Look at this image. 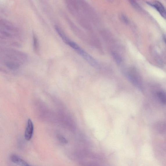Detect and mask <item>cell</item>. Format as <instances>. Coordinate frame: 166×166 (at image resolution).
<instances>
[{
	"label": "cell",
	"instance_id": "1",
	"mask_svg": "<svg viewBox=\"0 0 166 166\" xmlns=\"http://www.w3.org/2000/svg\"><path fill=\"white\" fill-rule=\"evenodd\" d=\"M58 35L62 39L66 44L71 47L78 54L81 56L86 61L95 67H98L99 64L97 60L90 55L74 41L70 40L62 30L59 31Z\"/></svg>",
	"mask_w": 166,
	"mask_h": 166
},
{
	"label": "cell",
	"instance_id": "2",
	"mask_svg": "<svg viewBox=\"0 0 166 166\" xmlns=\"http://www.w3.org/2000/svg\"><path fill=\"white\" fill-rule=\"evenodd\" d=\"M128 79L134 85L140 90H142V81L139 75L135 71L129 72L128 74Z\"/></svg>",
	"mask_w": 166,
	"mask_h": 166
},
{
	"label": "cell",
	"instance_id": "3",
	"mask_svg": "<svg viewBox=\"0 0 166 166\" xmlns=\"http://www.w3.org/2000/svg\"><path fill=\"white\" fill-rule=\"evenodd\" d=\"M148 3L155 8L163 17L165 18V9L164 6L161 2L155 1L152 3L148 2Z\"/></svg>",
	"mask_w": 166,
	"mask_h": 166
},
{
	"label": "cell",
	"instance_id": "4",
	"mask_svg": "<svg viewBox=\"0 0 166 166\" xmlns=\"http://www.w3.org/2000/svg\"><path fill=\"white\" fill-rule=\"evenodd\" d=\"M33 125L31 120L28 121L27 127L25 133V138L26 140H30L31 139L33 132Z\"/></svg>",
	"mask_w": 166,
	"mask_h": 166
},
{
	"label": "cell",
	"instance_id": "5",
	"mask_svg": "<svg viewBox=\"0 0 166 166\" xmlns=\"http://www.w3.org/2000/svg\"><path fill=\"white\" fill-rule=\"evenodd\" d=\"M10 159L13 162L19 166H30L24 160L16 155H12L10 156Z\"/></svg>",
	"mask_w": 166,
	"mask_h": 166
},
{
	"label": "cell",
	"instance_id": "6",
	"mask_svg": "<svg viewBox=\"0 0 166 166\" xmlns=\"http://www.w3.org/2000/svg\"><path fill=\"white\" fill-rule=\"evenodd\" d=\"M157 95L162 103L165 104L166 97L165 93L163 91H159L157 92Z\"/></svg>",
	"mask_w": 166,
	"mask_h": 166
},
{
	"label": "cell",
	"instance_id": "7",
	"mask_svg": "<svg viewBox=\"0 0 166 166\" xmlns=\"http://www.w3.org/2000/svg\"><path fill=\"white\" fill-rule=\"evenodd\" d=\"M34 46L35 49V50H38V43L37 38L35 36L34 38Z\"/></svg>",
	"mask_w": 166,
	"mask_h": 166
},
{
	"label": "cell",
	"instance_id": "8",
	"mask_svg": "<svg viewBox=\"0 0 166 166\" xmlns=\"http://www.w3.org/2000/svg\"><path fill=\"white\" fill-rule=\"evenodd\" d=\"M122 17L123 21L126 22V23H127L128 22V19L124 15H122Z\"/></svg>",
	"mask_w": 166,
	"mask_h": 166
}]
</instances>
